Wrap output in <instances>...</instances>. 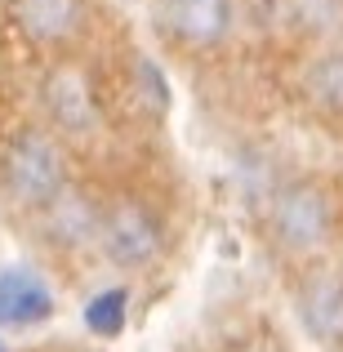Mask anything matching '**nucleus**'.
I'll return each instance as SVG.
<instances>
[{
  "mask_svg": "<svg viewBox=\"0 0 343 352\" xmlns=\"http://www.w3.org/2000/svg\"><path fill=\"white\" fill-rule=\"evenodd\" d=\"M134 72H138V85H143V94L152 98L156 107H170V80L161 76V67H156L152 58H138Z\"/></svg>",
  "mask_w": 343,
  "mask_h": 352,
  "instance_id": "nucleus-12",
  "label": "nucleus"
},
{
  "mask_svg": "<svg viewBox=\"0 0 343 352\" xmlns=\"http://www.w3.org/2000/svg\"><path fill=\"white\" fill-rule=\"evenodd\" d=\"M299 321L321 344H339L343 339V276L339 272H312L299 285Z\"/></svg>",
  "mask_w": 343,
  "mask_h": 352,
  "instance_id": "nucleus-4",
  "label": "nucleus"
},
{
  "mask_svg": "<svg viewBox=\"0 0 343 352\" xmlns=\"http://www.w3.org/2000/svg\"><path fill=\"white\" fill-rule=\"evenodd\" d=\"M0 352H5V344H0Z\"/></svg>",
  "mask_w": 343,
  "mask_h": 352,
  "instance_id": "nucleus-13",
  "label": "nucleus"
},
{
  "mask_svg": "<svg viewBox=\"0 0 343 352\" xmlns=\"http://www.w3.org/2000/svg\"><path fill=\"white\" fill-rule=\"evenodd\" d=\"M125 312H129V290L125 285H112V290L94 294L85 303V330L98 339H116L125 330Z\"/></svg>",
  "mask_w": 343,
  "mask_h": 352,
  "instance_id": "nucleus-10",
  "label": "nucleus"
},
{
  "mask_svg": "<svg viewBox=\"0 0 343 352\" xmlns=\"http://www.w3.org/2000/svg\"><path fill=\"white\" fill-rule=\"evenodd\" d=\"M308 89L321 107H343V54H326L321 63H312Z\"/></svg>",
  "mask_w": 343,
  "mask_h": 352,
  "instance_id": "nucleus-11",
  "label": "nucleus"
},
{
  "mask_svg": "<svg viewBox=\"0 0 343 352\" xmlns=\"http://www.w3.org/2000/svg\"><path fill=\"white\" fill-rule=\"evenodd\" d=\"M5 183L23 206H49L63 192V156L45 134H18L5 152Z\"/></svg>",
  "mask_w": 343,
  "mask_h": 352,
  "instance_id": "nucleus-1",
  "label": "nucleus"
},
{
  "mask_svg": "<svg viewBox=\"0 0 343 352\" xmlns=\"http://www.w3.org/2000/svg\"><path fill=\"white\" fill-rule=\"evenodd\" d=\"M45 228H49V236L58 241L63 250H80L85 241L98 236V210L89 206V197L63 188L58 197L45 206Z\"/></svg>",
  "mask_w": 343,
  "mask_h": 352,
  "instance_id": "nucleus-8",
  "label": "nucleus"
},
{
  "mask_svg": "<svg viewBox=\"0 0 343 352\" xmlns=\"http://www.w3.org/2000/svg\"><path fill=\"white\" fill-rule=\"evenodd\" d=\"M54 312V294L32 267L0 272V326H32Z\"/></svg>",
  "mask_w": 343,
  "mask_h": 352,
  "instance_id": "nucleus-5",
  "label": "nucleus"
},
{
  "mask_svg": "<svg viewBox=\"0 0 343 352\" xmlns=\"http://www.w3.org/2000/svg\"><path fill=\"white\" fill-rule=\"evenodd\" d=\"M165 27L188 45H219L232 27V0H165Z\"/></svg>",
  "mask_w": 343,
  "mask_h": 352,
  "instance_id": "nucleus-6",
  "label": "nucleus"
},
{
  "mask_svg": "<svg viewBox=\"0 0 343 352\" xmlns=\"http://www.w3.org/2000/svg\"><path fill=\"white\" fill-rule=\"evenodd\" d=\"M18 23L27 27L32 41H67L80 27V0H14Z\"/></svg>",
  "mask_w": 343,
  "mask_h": 352,
  "instance_id": "nucleus-9",
  "label": "nucleus"
},
{
  "mask_svg": "<svg viewBox=\"0 0 343 352\" xmlns=\"http://www.w3.org/2000/svg\"><path fill=\"white\" fill-rule=\"evenodd\" d=\"M330 223H335V210H330L326 188L317 183H290L272 206V236L294 254L317 250L330 236Z\"/></svg>",
  "mask_w": 343,
  "mask_h": 352,
  "instance_id": "nucleus-2",
  "label": "nucleus"
},
{
  "mask_svg": "<svg viewBox=\"0 0 343 352\" xmlns=\"http://www.w3.org/2000/svg\"><path fill=\"white\" fill-rule=\"evenodd\" d=\"M98 241L103 254L120 267H147L161 254V228L138 201H120L98 219Z\"/></svg>",
  "mask_w": 343,
  "mask_h": 352,
  "instance_id": "nucleus-3",
  "label": "nucleus"
},
{
  "mask_svg": "<svg viewBox=\"0 0 343 352\" xmlns=\"http://www.w3.org/2000/svg\"><path fill=\"white\" fill-rule=\"evenodd\" d=\"M45 107H49V116L58 120L63 129H71V134H85V129L94 125V94H89L85 76H80L76 67H54L49 76H45Z\"/></svg>",
  "mask_w": 343,
  "mask_h": 352,
  "instance_id": "nucleus-7",
  "label": "nucleus"
}]
</instances>
